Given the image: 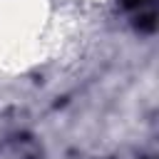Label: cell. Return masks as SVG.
Listing matches in <instances>:
<instances>
[{"mask_svg":"<svg viewBox=\"0 0 159 159\" xmlns=\"http://www.w3.org/2000/svg\"><path fill=\"white\" fill-rule=\"evenodd\" d=\"M124 10L129 12L132 22L137 30L142 32H152L154 30V20H157V0H124Z\"/></svg>","mask_w":159,"mask_h":159,"instance_id":"1","label":"cell"}]
</instances>
